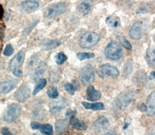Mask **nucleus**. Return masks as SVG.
<instances>
[{"mask_svg": "<svg viewBox=\"0 0 155 135\" xmlns=\"http://www.w3.org/2000/svg\"><path fill=\"white\" fill-rule=\"evenodd\" d=\"M133 89H128L121 92L115 100V104L117 107L122 110L126 109L130 103L134 100L136 94Z\"/></svg>", "mask_w": 155, "mask_h": 135, "instance_id": "1", "label": "nucleus"}, {"mask_svg": "<svg viewBox=\"0 0 155 135\" xmlns=\"http://www.w3.org/2000/svg\"><path fill=\"white\" fill-rule=\"evenodd\" d=\"M106 57L111 60H118L123 56V50L120 44L116 41H111L107 44L105 50Z\"/></svg>", "mask_w": 155, "mask_h": 135, "instance_id": "2", "label": "nucleus"}, {"mask_svg": "<svg viewBox=\"0 0 155 135\" xmlns=\"http://www.w3.org/2000/svg\"><path fill=\"white\" fill-rule=\"evenodd\" d=\"M99 39V35L97 33L92 31L86 32L80 38L79 46L84 49L91 48L98 42Z\"/></svg>", "mask_w": 155, "mask_h": 135, "instance_id": "3", "label": "nucleus"}, {"mask_svg": "<svg viewBox=\"0 0 155 135\" xmlns=\"http://www.w3.org/2000/svg\"><path fill=\"white\" fill-rule=\"evenodd\" d=\"M21 113V107L16 103L9 105L3 113V118L5 122L12 123L16 121Z\"/></svg>", "mask_w": 155, "mask_h": 135, "instance_id": "4", "label": "nucleus"}, {"mask_svg": "<svg viewBox=\"0 0 155 135\" xmlns=\"http://www.w3.org/2000/svg\"><path fill=\"white\" fill-rule=\"evenodd\" d=\"M98 76L103 78L106 77H110L113 78H117L120 74L119 71L116 67L110 64H105L101 66L98 71Z\"/></svg>", "mask_w": 155, "mask_h": 135, "instance_id": "5", "label": "nucleus"}, {"mask_svg": "<svg viewBox=\"0 0 155 135\" xmlns=\"http://www.w3.org/2000/svg\"><path fill=\"white\" fill-rule=\"evenodd\" d=\"M79 78L82 83L87 85L92 83L95 79V70L91 64H87L80 70Z\"/></svg>", "mask_w": 155, "mask_h": 135, "instance_id": "6", "label": "nucleus"}, {"mask_svg": "<svg viewBox=\"0 0 155 135\" xmlns=\"http://www.w3.org/2000/svg\"><path fill=\"white\" fill-rule=\"evenodd\" d=\"M67 7L65 3H58L48 7L44 13L46 18L52 19L66 12Z\"/></svg>", "mask_w": 155, "mask_h": 135, "instance_id": "7", "label": "nucleus"}, {"mask_svg": "<svg viewBox=\"0 0 155 135\" xmlns=\"http://www.w3.org/2000/svg\"><path fill=\"white\" fill-rule=\"evenodd\" d=\"M30 89L26 84L20 86L14 94L15 99L20 103H25L30 96Z\"/></svg>", "mask_w": 155, "mask_h": 135, "instance_id": "8", "label": "nucleus"}, {"mask_svg": "<svg viewBox=\"0 0 155 135\" xmlns=\"http://www.w3.org/2000/svg\"><path fill=\"white\" fill-rule=\"evenodd\" d=\"M18 81L15 79H7L0 82V93L8 94L14 90L18 85Z\"/></svg>", "mask_w": 155, "mask_h": 135, "instance_id": "9", "label": "nucleus"}, {"mask_svg": "<svg viewBox=\"0 0 155 135\" xmlns=\"http://www.w3.org/2000/svg\"><path fill=\"white\" fill-rule=\"evenodd\" d=\"M31 128L34 130H40V132L45 134H52L53 127L51 124H41L36 122H32L30 123Z\"/></svg>", "mask_w": 155, "mask_h": 135, "instance_id": "10", "label": "nucleus"}, {"mask_svg": "<svg viewBox=\"0 0 155 135\" xmlns=\"http://www.w3.org/2000/svg\"><path fill=\"white\" fill-rule=\"evenodd\" d=\"M143 33V26L141 22L135 23L130 28L129 31L130 37L135 40L139 39Z\"/></svg>", "mask_w": 155, "mask_h": 135, "instance_id": "11", "label": "nucleus"}, {"mask_svg": "<svg viewBox=\"0 0 155 135\" xmlns=\"http://www.w3.org/2000/svg\"><path fill=\"white\" fill-rule=\"evenodd\" d=\"M25 55L24 53L22 51H20L18 52L11 60L9 67L11 70L15 69L18 67L22 66L24 60Z\"/></svg>", "mask_w": 155, "mask_h": 135, "instance_id": "12", "label": "nucleus"}, {"mask_svg": "<svg viewBox=\"0 0 155 135\" xmlns=\"http://www.w3.org/2000/svg\"><path fill=\"white\" fill-rule=\"evenodd\" d=\"M109 126V121L107 118L102 116L98 118L93 124V129L97 132H101L105 130Z\"/></svg>", "mask_w": 155, "mask_h": 135, "instance_id": "13", "label": "nucleus"}, {"mask_svg": "<svg viewBox=\"0 0 155 135\" xmlns=\"http://www.w3.org/2000/svg\"><path fill=\"white\" fill-rule=\"evenodd\" d=\"M132 81L133 83L137 86H144L147 82L146 73L142 70L138 71L134 74Z\"/></svg>", "mask_w": 155, "mask_h": 135, "instance_id": "14", "label": "nucleus"}, {"mask_svg": "<svg viewBox=\"0 0 155 135\" xmlns=\"http://www.w3.org/2000/svg\"><path fill=\"white\" fill-rule=\"evenodd\" d=\"M146 104V115L148 117H154L155 114V94L154 91L148 96Z\"/></svg>", "mask_w": 155, "mask_h": 135, "instance_id": "15", "label": "nucleus"}, {"mask_svg": "<svg viewBox=\"0 0 155 135\" xmlns=\"http://www.w3.org/2000/svg\"><path fill=\"white\" fill-rule=\"evenodd\" d=\"M69 118H66L57 120L55 125L56 133L58 134H62L66 132L69 129Z\"/></svg>", "mask_w": 155, "mask_h": 135, "instance_id": "16", "label": "nucleus"}, {"mask_svg": "<svg viewBox=\"0 0 155 135\" xmlns=\"http://www.w3.org/2000/svg\"><path fill=\"white\" fill-rule=\"evenodd\" d=\"M39 7V4L33 0H27L20 5L21 9L25 12L30 13L35 11Z\"/></svg>", "mask_w": 155, "mask_h": 135, "instance_id": "17", "label": "nucleus"}, {"mask_svg": "<svg viewBox=\"0 0 155 135\" xmlns=\"http://www.w3.org/2000/svg\"><path fill=\"white\" fill-rule=\"evenodd\" d=\"M102 96L101 92L96 90L94 86L90 85L87 90V99L88 101L95 102L99 100Z\"/></svg>", "mask_w": 155, "mask_h": 135, "instance_id": "18", "label": "nucleus"}, {"mask_svg": "<svg viewBox=\"0 0 155 135\" xmlns=\"http://www.w3.org/2000/svg\"><path fill=\"white\" fill-rule=\"evenodd\" d=\"M66 104V101L65 99L62 98L58 101L53 102L50 104V111L53 114H57L63 110Z\"/></svg>", "mask_w": 155, "mask_h": 135, "instance_id": "19", "label": "nucleus"}, {"mask_svg": "<svg viewBox=\"0 0 155 135\" xmlns=\"http://www.w3.org/2000/svg\"><path fill=\"white\" fill-rule=\"evenodd\" d=\"M70 123L72 127L77 130H86L87 129V125L84 122L76 118L75 116H73L71 117Z\"/></svg>", "mask_w": 155, "mask_h": 135, "instance_id": "20", "label": "nucleus"}, {"mask_svg": "<svg viewBox=\"0 0 155 135\" xmlns=\"http://www.w3.org/2000/svg\"><path fill=\"white\" fill-rule=\"evenodd\" d=\"M82 105L86 109L91 110L93 111H99V110H104L105 107L104 104L102 102H97V103H88L86 102H83Z\"/></svg>", "mask_w": 155, "mask_h": 135, "instance_id": "21", "label": "nucleus"}, {"mask_svg": "<svg viewBox=\"0 0 155 135\" xmlns=\"http://www.w3.org/2000/svg\"><path fill=\"white\" fill-rule=\"evenodd\" d=\"M46 69H47V63L44 62H41L35 69L33 73V79L37 80L38 78H40L41 76H43L45 74Z\"/></svg>", "mask_w": 155, "mask_h": 135, "instance_id": "22", "label": "nucleus"}, {"mask_svg": "<svg viewBox=\"0 0 155 135\" xmlns=\"http://www.w3.org/2000/svg\"><path fill=\"white\" fill-rule=\"evenodd\" d=\"M92 3L89 0H86V1L82 2L78 7V9L80 12L83 15H87L90 11L92 7Z\"/></svg>", "mask_w": 155, "mask_h": 135, "instance_id": "23", "label": "nucleus"}, {"mask_svg": "<svg viewBox=\"0 0 155 135\" xmlns=\"http://www.w3.org/2000/svg\"><path fill=\"white\" fill-rule=\"evenodd\" d=\"M106 23L111 28H116L120 26L121 22L119 17L116 16H110L106 19Z\"/></svg>", "mask_w": 155, "mask_h": 135, "instance_id": "24", "label": "nucleus"}, {"mask_svg": "<svg viewBox=\"0 0 155 135\" xmlns=\"http://www.w3.org/2000/svg\"><path fill=\"white\" fill-rule=\"evenodd\" d=\"M154 48L153 47H150L146 52V60L149 65L154 67L155 64V53Z\"/></svg>", "mask_w": 155, "mask_h": 135, "instance_id": "25", "label": "nucleus"}, {"mask_svg": "<svg viewBox=\"0 0 155 135\" xmlns=\"http://www.w3.org/2000/svg\"><path fill=\"white\" fill-rule=\"evenodd\" d=\"M61 44V41L58 39H55V40H52L49 42H47L45 43L42 48L43 50L44 51H49L53 50L54 48H56L58 47Z\"/></svg>", "mask_w": 155, "mask_h": 135, "instance_id": "26", "label": "nucleus"}, {"mask_svg": "<svg viewBox=\"0 0 155 135\" xmlns=\"http://www.w3.org/2000/svg\"><path fill=\"white\" fill-rule=\"evenodd\" d=\"M47 82V80L44 78L40 79L39 81H38L37 84L35 85V86L33 90V95H35L39 93L41 91V90H43V88L46 86Z\"/></svg>", "mask_w": 155, "mask_h": 135, "instance_id": "27", "label": "nucleus"}, {"mask_svg": "<svg viewBox=\"0 0 155 135\" xmlns=\"http://www.w3.org/2000/svg\"><path fill=\"white\" fill-rule=\"evenodd\" d=\"M133 71V64L131 61L128 60L125 63L123 69V76L125 78L128 77Z\"/></svg>", "mask_w": 155, "mask_h": 135, "instance_id": "28", "label": "nucleus"}, {"mask_svg": "<svg viewBox=\"0 0 155 135\" xmlns=\"http://www.w3.org/2000/svg\"><path fill=\"white\" fill-rule=\"evenodd\" d=\"M95 57V54L94 53L90 52H79L77 54V58L80 60L82 61L85 59H92Z\"/></svg>", "mask_w": 155, "mask_h": 135, "instance_id": "29", "label": "nucleus"}, {"mask_svg": "<svg viewBox=\"0 0 155 135\" xmlns=\"http://www.w3.org/2000/svg\"><path fill=\"white\" fill-rule=\"evenodd\" d=\"M118 39L121 42V43L122 44V45L123 46L124 48L129 51L132 50L133 47H132L131 44L124 37L119 35V36H118Z\"/></svg>", "mask_w": 155, "mask_h": 135, "instance_id": "30", "label": "nucleus"}, {"mask_svg": "<svg viewBox=\"0 0 155 135\" xmlns=\"http://www.w3.org/2000/svg\"><path fill=\"white\" fill-rule=\"evenodd\" d=\"M67 57L63 52H59L55 56V62L58 65L63 64L67 60Z\"/></svg>", "mask_w": 155, "mask_h": 135, "instance_id": "31", "label": "nucleus"}, {"mask_svg": "<svg viewBox=\"0 0 155 135\" xmlns=\"http://www.w3.org/2000/svg\"><path fill=\"white\" fill-rule=\"evenodd\" d=\"M47 95L51 99H56L59 96L57 88L52 87L48 89L47 91Z\"/></svg>", "mask_w": 155, "mask_h": 135, "instance_id": "32", "label": "nucleus"}, {"mask_svg": "<svg viewBox=\"0 0 155 135\" xmlns=\"http://www.w3.org/2000/svg\"><path fill=\"white\" fill-rule=\"evenodd\" d=\"M65 89L66 90V91L70 95H73L75 93L76 88L73 84L69 82H67L65 85Z\"/></svg>", "mask_w": 155, "mask_h": 135, "instance_id": "33", "label": "nucleus"}, {"mask_svg": "<svg viewBox=\"0 0 155 135\" xmlns=\"http://www.w3.org/2000/svg\"><path fill=\"white\" fill-rule=\"evenodd\" d=\"M14 50L11 44H8L4 51L3 54L6 56H10L14 54Z\"/></svg>", "mask_w": 155, "mask_h": 135, "instance_id": "34", "label": "nucleus"}, {"mask_svg": "<svg viewBox=\"0 0 155 135\" xmlns=\"http://www.w3.org/2000/svg\"><path fill=\"white\" fill-rule=\"evenodd\" d=\"M60 75L56 71H53L50 74V81L51 82H56L59 79Z\"/></svg>", "mask_w": 155, "mask_h": 135, "instance_id": "35", "label": "nucleus"}, {"mask_svg": "<svg viewBox=\"0 0 155 135\" xmlns=\"http://www.w3.org/2000/svg\"><path fill=\"white\" fill-rule=\"evenodd\" d=\"M38 60V57L37 55H33V56H32L31 57L30 59L29 60L28 66H29L30 67H33V66H35V64L37 63Z\"/></svg>", "mask_w": 155, "mask_h": 135, "instance_id": "36", "label": "nucleus"}, {"mask_svg": "<svg viewBox=\"0 0 155 135\" xmlns=\"http://www.w3.org/2000/svg\"><path fill=\"white\" fill-rule=\"evenodd\" d=\"M77 114V110L75 109H69L67 110L65 115L67 117H73V116H75V114Z\"/></svg>", "mask_w": 155, "mask_h": 135, "instance_id": "37", "label": "nucleus"}, {"mask_svg": "<svg viewBox=\"0 0 155 135\" xmlns=\"http://www.w3.org/2000/svg\"><path fill=\"white\" fill-rule=\"evenodd\" d=\"M137 109L138 110L142 112H146L147 110L146 105H145L143 103H140L137 105Z\"/></svg>", "mask_w": 155, "mask_h": 135, "instance_id": "38", "label": "nucleus"}, {"mask_svg": "<svg viewBox=\"0 0 155 135\" xmlns=\"http://www.w3.org/2000/svg\"><path fill=\"white\" fill-rule=\"evenodd\" d=\"M13 74L16 77H20L22 76V75H23V71L22 70H19V69H14V70L13 71Z\"/></svg>", "mask_w": 155, "mask_h": 135, "instance_id": "39", "label": "nucleus"}, {"mask_svg": "<svg viewBox=\"0 0 155 135\" xmlns=\"http://www.w3.org/2000/svg\"><path fill=\"white\" fill-rule=\"evenodd\" d=\"M1 133L3 134H5V135H10V134H12V133L10 132V130H8V129L6 127L5 128H3L2 129V130H1Z\"/></svg>", "mask_w": 155, "mask_h": 135, "instance_id": "40", "label": "nucleus"}, {"mask_svg": "<svg viewBox=\"0 0 155 135\" xmlns=\"http://www.w3.org/2000/svg\"><path fill=\"white\" fill-rule=\"evenodd\" d=\"M3 15H4V9H3L2 5H0V20L2 19Z\"/></svg>", "mask_w": 155, "mask_h": 135, "instance_id": "41", "label": "nucleus"}, {"mask_svg": "<svg viewBox=\"0 0 155 135\" xmlns=\"http://www.w3.org/2000/svg\"><path fill=\"white\" fill-rule=\"evenodd\" d=\"M130 125V122H126L124 123L123 126V129L124 130H126V129H127L129 127Z\"/></svg>", "mask_w": 155, "mask_h": 135, "instance_id": "42", "label": "nucleus"}, {"mask_svg": "<svg viewBox=\"0 0 155 135\" xmlns=\"http://www.w3.org/2000/svg\"><path fill=\"white\" fill-rule=\"evenodd\" d=\"M154 77H155V73L154 71H153L151 73H150V75L149 77V79H150V80H152L153 79H154Z\"/></svg>", "mask_w": 155, "mask_h": 135, "instance_id": "43", "label": "nucleus"}, {"mask_svg": "<svg viewBox=\"0 0 155 135\" xmlns=\"http://www.w3.org/2000/svg\"><path fill=\"white\" fill-rule=\"evenodd\" d=\"M146 12L145 9H140L137 11V14H144Z\"/></svg>", "mask_w": 155, "mask_h": 135, "instance_id": "44", "label": "nucleus"}]
</instances>
